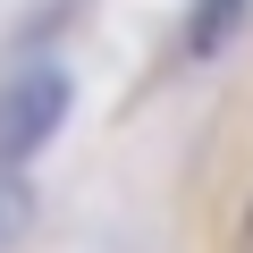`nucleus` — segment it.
I'll return each mask as SVG.
<instances>
[{"instance_id": "nucleus-4", "label": "nucleus", "mask_w": 253, "mask_h": 253, "mask_svg": "<svg viewBox=\"0 0 253 253\" xmlns=\"http://www.w3.org/2000/svg\"><path fill=\"white\" fill-rule=\"evenodd\" d=\"M236 253H253V203L236 211Z\"/></svg>"}, {"instance_id": "nucleus-1", "label": "nucleus", "mask_w": 253, "mask_h": 253, "mask_svg": "<svg viewBox=\"0 0 253 253\" xmlns=\"http://www.w3.org/2000/svg\"><path fill=\"white\" fill-rule=\"evenodd\" d=\"M68 110H76V84L59 68H26V76L0 84V177H17L34 152H51V135L68 126Z\"/></svg>"}, {"instance_id": "nucleus-3", "label": "nucleus", "mask_w": 253, "mask_h": 253, "mask_svg": "<svg viewBox=\"0 0 253 253\" xmlns=\"http://www.w3.org/2000/svg\"><path fill=\"white\" fill-rule=\"evenodd\" d=\"M26 219H34V194H26L17 177H0V253H9V245L26 236Z\"/></svg>"}, {"instance_id": "nucleus-2", "label": "nucleus", "mask_w": 253, "mask_h": 253, "mask_svg": "<svg viewBox=\"0 0 253 253\" xmlns=\"http://www.w3.org/2000/svg\"><path fill=\"white\" fill-rule=\"evenodd\" d=\"M236 9H245V0H203V9H194V34H186V51L203 59V51H219L228 34H236Z\"/></svg>"}]
</instances>
